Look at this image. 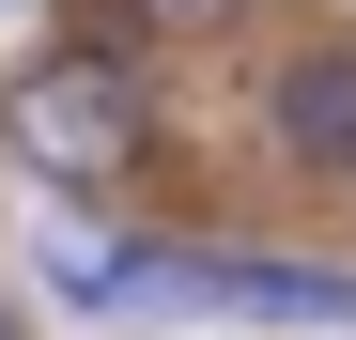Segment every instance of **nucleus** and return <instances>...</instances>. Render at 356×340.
I'll return each mask as SVG.
<instances>
[{
    "label": "nucleus",
    "instance_id": "f257e3e1",
    "mask_svg": "<svg viewBox=\"0 0 356 340\" xmlns=\"http://www.w3.org/2000/svg\"><path fill=\"white\" fill-rule=\"evenodd\" d=\"M0 139L31 155V186H124V170L155 155V62L140 46H108V31H63V46H31L16 93H0Z\"/></svg>",
    "mask_w": 356,
    "mask_h": 340
},
{
    "label": "nucleus",
    "instance_id": "f03ea898",
    "mask_svg": "<svg viewBox=\"0 0 356 340\" xmlns=\"http://www.w3.org/2000/svg\"><path fill=\"white\" fill-rule=\"evenodd\" d=\"M124 309L140 325H325L356 340V263H264V248H140L124 278Z\"/></svg>",
    "mask_w": 356,
    "mask_h": 340
},
{
    "label": "nucleus",
    "instance_id": "7ed1b4c3",
    "mask_svg": "<svg viewBox=\"0 0 356 340\" xmlns=\"http://www.w3.org/2000/svg\"><path fill=\"white\" fill-rule=\"evenodd\" d=\"M264 139H279L294 170H325V186H356V46H279Z\"/></svg>",
    "mask_w": 356,
    "mask_h": 340
},
{
    "label": "nucleus",
    "instance_id": "20e7f679",
    "mask_svg": "<svg viewBox=\"0 0 356 340\" xmlns=\"http://www.w3.org/2000/svg\"><path fill=\"white\" fill-rule=\"evenodd\" d=\"M31 263H47V294H63V309H124V278H140V248H108L78 186L31 216Z\"/></svg>",
    "mask_w": 356,
    "mask_h": 340
},
{
    "label": "nucleus",
    "instance_id": "39448f33",
    "mask_svg": "<svg viewBox=\"0 0 356 340\" xmlns=\"http://www.w3.org/2000/svg\"><path fill=\"white\" fill-rule=\"evenodd\" d=\"M140 16H170V31H202V16H232V0H140Z\"/></svg>",
    "mask_w": 356,
    "mask_h": 340
},
{
    "label": "nucleus",
    "instance_id": "423d86ee",
    "mask_svg": "<svg viewBox=\"0 0 356 340\" xmlns=\"http://www.w3.org/2000/svg\"><path fill=\"white\" fill-rule=\"evenodd\" d=\"M0 340H31V309H16V294H0Z\"/></svg>",
    "mask_w": 356,
    "mask_h": 340
}]
</instances>
